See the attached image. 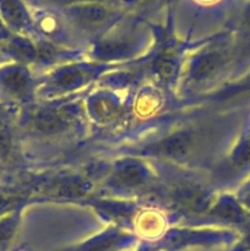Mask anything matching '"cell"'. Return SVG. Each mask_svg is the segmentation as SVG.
<instances>
[{"mask_svg": "<svg viewBox=\"0 0 250 251\" xmlns=\"http://www.w3.org/2000/svg\"><path fill=\"white\" fill-rule=\"evenodd\" d=\"M202 1H208V0H202Z\"/></svg>", "mask_w": 250, "mask_h": 251, "instance_id": "6", "label": "cell"}, {"mask_svg": "<svg viewBox=\"0 0 250 251\" xmlns=\"http://www.w3.org/2000/svg\"><path fill=\"white\" fill-rule=\"evenodd\" d=\"M38 125L41 129L43 130H55L56 127H58V119H56L55 117H53V115H41V117L38 118Z\"/></svg>", "mask_w": 250, "mask_h": 251, "instance_id": "3", "label": "cell"}, {"mask_svg": "<svg viewBox=\"0 0 250 251\" xmlns=\"http://www.w3.org/2000/svg\"><path fill=\"white\" fill-rule=\"evenodd\" d=\"M49 1L56 2L59 5H64V6H74V5H81V4H93V2H100L103 4L109 0H49Z\"/></svg>", "mask_w": 250, "mask_h": 251, "instance_id": "4", "label": "cell"}, {"mask_svg": "<svg viewBox=\"0 0 250 251\" xmlns=\"http://www.w3.org/2000/svg\"><path fill=\"white\" fill-rule=\"evenodd\" d=\"M66 10L71 19L82 26H97L104 22L109 16L107 7L100 2L74 5V6H68Z\"/></svg>", "mask_w": 250, "mask_h": 251, "instance_id": "1", "label": "cell"}, {"mask_svg": "<svg viewBox=\"0 0 250 251\" xmlns=\"http://www.w3.org/2000/svg\"><path fill=\"white\" fill-rule=\"evenodd\" d=\"M9 151V139L2 131H0V156Z\"/></svg>", "mask_w": 250, "mask_h": 251, "instance_id": "5", "label": "cell"}, {"mask_svg": "<svg viewBox=\"0 0 250 251\" xmlns=\"http://www.w3.org/2000/svg\"><path fill=\"white\" fill-rule=\"evenodd\" d=\"M5 17L14 25H22L26 20L24 6L20 0H0Z\"/></svg>", "mask_w": 250, "mask_h": 251, "instance_id": "2", "label": "cell"}]
</instances>
